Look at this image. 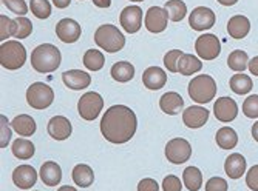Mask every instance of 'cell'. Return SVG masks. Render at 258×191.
<instances>
[{
	"instance_id": "cell-34",
	"label": "cell",
	"mask_w": 258,
	"mask_h": 191,
	"mask_svg": "<svg viewBox=\"0 0 258 191\" xmlns=\"http://www.w3.org/2000/svg\"><path fill=\"white\" fill-rule=\"evenodd\" d=\"M164 8L167 10L172 22H181L187 14V7L182 0H169Z\"/></svg>"
},
{
	"instance_id": "cell-45",
	"label": "cell",
	"mask_w": 258,
	"mask_h": 191,
	"mask_svg": "<svg viewBox=\"0 0 258 191\" xmlns=\"http://www.w3.org/2000/svg\"><path fill=\"white\" fill-rule=\"evenodd\" d=\"M159 189V185L155 179H143L139 183H138V191H158Z\"/></svg>"
},
{
	"instance_id": "cell-40",
	"label": "cell",
	"mask_w": 258,
	"mask_h": 191,
	"mask_svg": "<svg viewBox=\"0 0 258 191\" xmlns=\"http://www.w3.org/2000/svg\"><path fill=\"white\" fill-rule=\"evenodd\" d=\"M2 2L10 11L19 14L20 17L28 13V5H27L25 0H2Z\"/></svg>"
},
{
	"instance_id": "cell-10",
	"label": "cell",
	"mask_w": 258,
	"mask_h": 191,
	"mask_svg": "<svg viewBox=\"0 0 258 191\" xmlns=\"http://www.w3.org/2000/svg\"><path fill=\"white\" fill-rule=\"evenodd\" d=\"M217 22L214 10L207 7H198L195 8L189 16V25L195 31H206L210 30Z\"/></svg>"
},
{
	"instance_id": "cell-12",
	"label": "cell",
	"mask_w": 258,
	"mask_h": 191,
	"mask_svg": "<svg viewBox=\"0 0 258 191\" xmlns=\"http://www.w3.org/2000/svg\"><path fill=\"white\" fill-rule=\"evenodd\" d=\"M121 27L127 31V34H135L143 27V10L139 7H127L122 10L121 17Z\"/></svg>"
},
{
	"instance_id": "cell-16",
	"label": "cell",
	"mask_w": 258,
	"mask_h": 191,
	"mask_svg": "<svg viewBox=\"0 0 258 191\" xmlns=\"http://www.w3.org/2000/svg\"><path fill=\"white\" fill-rule=\"evenodd\" d=\"M13 182L20 189H30L37 182V171L31 165H20L13 173Z\"/></svg>"
},
{
	"instance_id": "cell-43",
	"label": "cell",
	"mask_w": 258,
	"mask_h": 191,
	"mask_svg": "<svg viewBox=\"0 0 258 191\" xmlns=\"http://www.w3.org/2000/svg\"><path fill=\"white\" fill-rule=\"evenodd\" d=\"M229 185L223 177H210L206 183V191H227Z\"/></svg>"
},
{
	"instance_id": "cell-8",
	"label": "cell",
	"mask_w": 258,
	"mask_h": 191,
	"mask_svg": "<svg viewBox=\"0 0 258 191\" xmlns=\"http://www.w3.org/2000/svg\"><path fill=\"white\" fill-rule=\"evenodd\" d=\"M192 156V147L189 140H185L182 137H176L167 142L166 145V157L169 162L175 165H181L187 162Z\"/></svg>"
},
{
	"instance_id": "cell-11",
	"label": "cell",
	"mask_w": 258,
	"mask_h": 191,
	"mask_svg": "<svg viewBox=\"0 0 258 191\" xmlns=\"http://www.w3.org/2000/svg\"><path fill=\"white\" fill-rule=\"evenodd\" d=\"M214 114L217 117V121L220 122H224V124L232 122V121H235L238 116V105L232 98L224 96V98H220L215 101Z\"/></svg>"
},
{
	"instance_id": "cell-29",
	"label": "cell",
	"mask_w": 258,
	"mask_h": 191,
	"mask_svg": "<svg viewBox=\"0 0 258 191\" xmlns=\"http://www.w3.org/2000/svg\"><path fill=\"white\" fill-rule=\"evenodd\" d=\"M215 140H217L220 148H223V150H232V148H235L237 143H238V134L235 133V130H233V128L224 127V128H220L217 131Z\"/></svg>"
},
{
	"instance_id": "cell-48",
	"label": "cell",
	"mask_w": 258,
	"mask_h": 191,
	"mask_svg": "<svg viewBox=\"0 0 258 191\" xmlns=\"http://www.w3.org/2000/svg\"><path fill=\"white\" fill-rule=\"evenodd\" d=\"M93 4L98 8H108L111 5V0H93Z\"/></svg>"
},
{
	"instance_id": "cell-18",
	"label": "cell",
	"mask_w": 258,
	"mask_h": 191,
	"mask_svg": "<svg viewBox=\"0 0 258 191\" xmlns=\"http://www.w3.org/2000/svg\"><path fill=\"white\" fill-rule=\"evenodd\" d=\"M62 80L65 83V86H68L70 89H84L91 83V77L88 73L81 69H70L65 71L62 74Z\"/></svg>"
},
{
	"instance_id": "cell-6",
	"label": "cell",
	"mask_w": 258,
	"mask_h": 191,
	"mask_svg": "<svg viewBox=\"0 0 258 191\" xmlns=\"http://www.w3.org/2000/svg\"><path fill=\"white\" fill-rule=\"evenodd\" d=\"M54 101V92L51 86L42 82L31 83L27 89V102L34 110H45L48 108Z\"/></svg>"
},
{
	"instance_id": "cell-42",
	"label": "cell",
	"mask_w": 258,
	"mask_h": 191,
	"mask_svg": "<svg viewBox=\"0 0 258 191\" xmlns=\"http://www.w3.org/2000/svg\"><path fill=\"white\" fill-rule=\"evenodd\" d=\"M162 189L164 191H181L182 189V183L178 179V176L169 174V176L164 177V180H162Z\"/></svg>"
},
{
	"instance_id": "cell-41",
	"label": "cell",
	"mask_w": 258,
	"mask_h": 191,
	"mask_svg": "<svg viewBox=\"0 0 258 191\" xmlns=\"http://www.w3.org/2000/svg\"><path fill=\"white\" fill-rule=\"evenodd\" d=\"M11 140V131L8 125V119L2 114L0 116V147H8V142Z\"/></svg>"
},
{
	"instance_id": "cell-52",
	"label": "cell",
	"mask_w": 258,
	"mask_h": 191,
	"mask_svg": "<svg viewBox=\"0 0 258 191\" xmlns=\"http://www.w3.org/2000/svg\"><path fill=\"white\" fill-rule=\"evenodd\" d=\"M132 2H143V0H132Z\"/></svg>"
},
{
	"instance_id": "cell-14",
	"label": "cell",
	"mask_w": 258,
	"mask_h": 191,
	"mask_svg": "<svg viewBox=\"0 0 258 191\" xmlns=\"http://www.w3.org/2000/svg\"><path fill=\"white\" fill-rule=\"evenodd\" d=\"M209 116H210V113H209L207 108L194 105V107H189V108L184 110L182 122H184L185 127L197 130V128H201L203 125H206V122L209 121Z\"/></svg>"
},
{
	"instance_id": "cell-24",
	"label": "cell",
	"mask_w": 258,
	"mask_h": 191,
	"mask_svg": "<svg viewBox=\"0 0 258 191\" xmlns=\"http://www.w3.org/2000/svg\"><path fill=\"white\" fill-rule=\"evenodd\" d=\"M11 127L17 134H20L23 137H30L36 133V122H34V119L28 114L16 116L11 122Z\"/></svg>"
},
{
	"instance_id": "cell-1",
	"label": "cell",
	"mask_w": 258,
	"mask_h": 191,
	"mask_svg": "<svg viewBox=\"0 0 258 191\" xmlns=\"http://www.w3.org/2000/svg\"><path fill=\"white\" fill-rule=\"evenodd\" d=\"M138 130V119L132 108L125 105H113L110 107L101 121V133L114 145L128 142Z\"/></svg>"
},
{
	"instance_id": "cell-37",
	"label": "cell",
	"mask_w": 258,
	"mask_h": 191,
	"mask_svg": "<svg viewBox=\"0 0 258 191\" xmlns=\"http://www.w3.org/2000/svg\"><path fill=\"white\" fill-rule=\"evenodd\" d=\"M243 113L249 119H258V94L256 96H247L243 102Z\"/></svg>"
},
{
	"instance_id": "cell-25",
	"label": "cell",
	"mask_w": 258,
	"mask_h": 191,
	"mask_svg": "<svg viewBox=\"0 0 258 191\" xmlns=\"http://www.w3.org/2000/svg\"><path fill=\"white\" fill-rule=\"evenodd\" d=\"M110 74L116 82L125 83V82H130L135 77V66L130 62H124V60L122 62H116L110 69Z\"/></svg>"
},
{
	"instance_id": "cell-44",
	"label": "cell",
	"mask_w": 258,
	"mask_h": 191,
	"mask_svg": "<svg viewBox=\"0 0 258 191\" xmlns=\"http://www.w3.org/2000/svg\"><path fill=\"white\" fill-rule=\"evenodd\" d=\"M246 185L252 191H258V165H253V166H250V170H247Z\"/></svg>"
},
{
	"instance_id": "cell-17",
	"label": "cell",
	"mask_w": 258,
	"mask_h": 191,
	"mask_svg": "<svg viewBox=\"0 0 258 191\" xmlns=\"http://www.w3.org/2000/svg\"><path fill=\"white\" fill-rule=\"evenodd\" d=\"M72 124L67 117L63 116H54L51 117V121L48 122V134L54 140H65L72 136Z\"/></svg>"
},
{
	"instance_id": "cell-36",
	"label": "cell",
	"mask_w": 258,
	"mask_h": 191,
	"mask_svg": "<svg viewBox=\"0 0 258 191\" xmlns=\"http://www.w3.org/2000/svg\"><path fill=\"white\" fill-rule=\"evenodd\" d=\"M30 11L37 19H48L51 16V5L48 0H30Z\"/></svg>"
},
{
	"instance_id": "cell-30",
	"label": "cell",
	"mask_w": 258,
	"mask_h": 191,
	"mask_svg": "<svg viewBox=\"0 0 258 191\" xmlns=\"http://www.w3.org/2000/svg\"><path fill=\"white\" fill-rule=\"evenodd\" d=\"M36 153V148H34V143L27 140V139H16L14 143H13V154L17 157V159H22V160H27V159H31Z\"/></svg>"
},
{
	"instance_id": "cell-46",
	"label": "cell",
	"mask_w": 258,
	"mask_h": 191,
	"mask_svg": "<svg viewBox=\"0 0 258 191\" xmlns=\"http://www.w3.org/2000/svg\"><path fill=\"white\" fill-rule=\"evenodd\" d=\"M247 68H249V71H250V74L258 76V56H255L253 59H250Z\"/></svg>"
},
{
	"instance_id": "cell-35",
	"label": "cell",
	"mask_w": 258,
	"mask_h": 191,
	"mask_svg": "<svg viewBox=\"0 0 258 191\" xmlns=\"http://www.w3.org/2000/svg\"><path fill=\"white\" fill-rule=\"evenodd\" d=\"M33 33V23L27 17H17L14 20V33L13 36L16 39H27Z\"/></svg>"
},
{
	"instance_id": "cell-39",
	"label": "cell",
	"mask_w": 258,
	"mask_h": 191,
	"mask_svg": "<svg viewBox=\"0 0 258 191\" xmlns=\"http://www.w3.org/2000/svg\"><path fill=\"white\" fill-rule=\"evenodd\" d=\"M14 33V20H11L8 16H0V40H7Z\"/></svg>"
},
{
	"instance_id": "cell-51",
	"label": "cell",
	"mask_w": 258,
	"mask_h": 191,
	"mask_svg": "<svg viewBox=\"0 0 258 191\" xmlns=\"http://www.w3.org/2000/svg\"><path fill=\"white\" fill-rule=\"evenodd\" d=\"M57 191H78L75 186H68V185H65V186H60Z\"/></svg>"
},
{
	"instance_id": "cell-32",
	"label": "cell",
	"mask_w": 258,
	"mask_h": 191,
	"mask_svg": "<svg viewBox=\"0 0 258 191\" xmlns=\"http://www.w3.org/2000/svg\"><path fill=\"white\" fill-rule=\"evenodd\" d=\"M227 65L232 71H237V73H241L249 66V56L246 54V51L243 50H235L232 51L227 57Z\"/></svg>"
},
{
	"instance_id": "cell-22",
	"label": "cell",
	"mask_w": 258,
	"mask_h": 191,
	"mask_svg": "<svg viewBox=\"0 0 258 191\" xmlns=\"http://www.w3.org/2000/svg\"><path fill=\"white\" fill-rule=\"evenodd\" d=\"M224 171L230 179H240L246 173V159L238 153L230 154L224 162Z\"/></svg>"
},
{
	"instance_id": "cell-13",
	"label": "cell",
	"mask_w": 258,
	"mask_h": 191,
	"mask_svg": "<svg viewBox=\"0 0 258 191\" xmlns=\"http://www.w3.org/2000/svg\"><path fill=\"white\" fill-rule=\"evenodd\" d=\"M167 17H169V13L166 8L152 7L146 14V28L152 34L162 33L167 28Z\"/></svg>"
},
{
	"instance_id": "cell-7",
	"label": "cell",
	"mask_w": 258,
	"mask_h": 191,
	"mask_svg": "<svg viewBox=\"0 0 258 191\" xmlns=\"http://www.w3.org/2000/svg\"><path fill=\"white\" fill-rule=\"evenodd\" d=\"M102 108H104V99L96 91L85 92L84 96H81V99L78 102L79 116L84 119V121H88V122L95 121V119L101 114Z\"/></svg>"
},
{
	"instance_id": "cell-26",
	"label": "cell",
	"mask_w": 258,
	"mask_h": 191,
	"mask_svg": "<svg viewBox=\"0 0 258 191\" xmlns=\"http://www.w3.org/2000/svg\"><path fill=\"white\" fill-rule=\"evenodd\" d=\"M73 182L81 188H88L95 182V173H93L91 166L85 163H79L73 168Z\"/></svg>"
},
{
	"instance_id": "cell-19",
	"label": "cell",
	"mask_w": 258,
	"mask_h": 191,
	"mask_svg": "<svg viewBox=\"0 0 258 191\" xmlns=\"http://www.w3.org/2000/svg\"><path fill=\"white\" fill-rule=\"evenodd\" d=\"M167 82V76H166V71L159 66H150L144 71L143 74V83L146 85V88L156 91L161 89Z\"/></svg>"
},
{
	"instance_id": "cell-27",
	"label": "cell",
	"mask_w": 258,
	"mask_h": 191,
	"mask_svg": "<svg viewBox=\"0 0 258 191\" xmlns=\"http://www.w3.org/2000/svg\"><path fill=\"white\" fill-rule=\"evenodd\" d=\"M201 69H203L201 60L192 54H182L178 62V73H181L182 76H192Z\"/></svg>"
},
{
	"instance_id": "cell-38",
	"label": "cell",
	"mask_w": 258,
	"mask_h": 191,
	"mask_svg": "<svg viewBox=\"0 0 258 191\" xmlns=\"http://www.w3.org/2000/svg\"><path fill=\"white\" fill-rule=\"evenodd\" d=\"M184 53L181 50H172L169 51L166 56H164V65H166L167 71H172V73H178V62L181 59Z\"/></svg>"
},
{
	"instance_id": "cell-5",
	"label": "cell",
	"mask_w": 258,
	"mask_h": 191,
	"mask_svg": "<svg viewBox=\"0 0 258 191\" xmlns=\"http://www.w3.org/2000/svg\"><path fill=\"white\" fill-rule=\"evenodd\" d=\"M27 62V50L20 42H2L0 46V65L5 69H19Z\"/></svg>"
},
{
	"instance_id": "cell-33",
	"label": "cell",
	"mask_w": 258,
	"mask_h": 191,
	"mask_svg": "<svg viewBox=\"0 0 258 191\" xmlns=\"http://www.w3.org/2000/svg\"><path fill=\"white\" fill-rule=\"evenodd\" d=\"M105 63V57L99 50H88L84 54V65L90 71H99Z\"/></svg>"
},
{
	"instance_id": "cell-20",
	"label": "cell",
	"mask_w": 258,
	"mask_h": 191,
	"mask_svg": "<svg viewBox=\"0 0 258 191\" xmlns=\"http://www.w3.org/2000/svg\"><path fill=\"white\" fill-rule=\"evenodd\" d=\"M159 108L166 114H169V116H176L184 108V99L181 98L178 92L169 91V92L161 96Z\"/></svg>"
},
{
	"instance_id": "cell-3",
	"label": "cell",
	"mask_w": 258,
	"mask_h": 191,
	"mask_svg": "<svg viewBox=\"0 0 258 191\" xmlns=\"http://www.w3.org/2000/svg\"><path fill=\"white\" fill-rule=\"evenodd\" d=\"M189 96L190 99L197 104H209L212 102L217 94V83L212 76L200 74L194 77L189 83Z\"/></svg>"
},
{
	"instance_id": "cell-49",
	"label": "cell",
	"mask_w": 258,
	"mask_h": 191,
	"mask_svg": "<svg viewBox=\"0 0 258 191\" xmlns=\"http://www.w3.org/2000/svg\"><path fill=\"white\" fill-rule=\"evenodd\" d=\"M218 4H221V5H224V7H233L235 5L238 0H217Z\"/></svg>"
},
{
	"instance_id": "cell-4",
	"label": "cell",
	"mask_w": 258,
	"mask_h": 191,
	"mask_svg": "<svg viewBox=\"0 0 258 191\" xmlns=\"http://www.w3.org/2000/svg\"><path fill=\"white\" fill-rule=\"evenodd\" d=\"M95 42L107 53H118L125 46V36L114 25H102L95 33Z\"/></svg>"
},
{
	"instance_id": "cell-21",
	"label": "cell",
	"mask_w": 258,
	"mask_h": 191,
	"mask_svg": "<svg viewBox=\"0 0 258 191\" xmlns=\"http://www.w3.org/2000/svg\"><path fill=\"white\" fill-rule=\"evenodd\" d=\"M250 31V22L246 16H233L227 22V33L233 39H244Z\"/></svg>"
},
{
	"instance_id": "cell-9",
	"label": "cell",
	"mask_w": 258,
	"mask_h": 191,
	"mask_svg": "<svg viewBox=\"0 0 258 191\" xmlns=\"http://www.w3.org/2000/svg\"><path fill=\"white\" fill-rule=\"evenodd\" d=\"M197 54L204 60H214L221 53V42L215 34H201L195 42Z\"/></svg>"
},
{
	"instance_id": "cell-2",
	"label": "cell",
	"mask_w": 258,
	"mask_h": 191,
	"mask_svg": "<svg viewBox=\"0 0 258 191\" xmlns=\"http://www.w3.org/2000/svg\"><path fill=\"white\" fill-rule=\"evenodd\" d=\"M60 62H62L60 51L57 50V46L51 43H42L36 46L31 53V66L34 68V71L42 74H48L56 71Z\"/></svg>"
},
{
	"instance_id": "cell-31",
	"label": "cell",
	"mask_w": 258,
	"mask_h": 191,
	"mask_svg": "<svg viewBox=\"0 0 258 191\" xmlns=\"http://www.w3.org/2000/svg\"><path fill=\"white\" fill-rule=\"evenodd\" d=\"M182 179H184L187 189L198 191L203 183V173H201V170L197 168V166H187L182 173Z\"/></svg>"
},
{
	"instance_id": "cell-47",
	"label": "cell",
	"mask_w": 258,
	"mask_h": 191,
	"mask_svg": "<svg viewBox=\"0 0 258 191\" xmlns=\"http://www.w3.org/2000/svg\"><path fill=\"white\" fill-rule=\"evenodd\" d=\"M70 4H72V0H53V5H54L56 8H60V10L67 8Z\"/></svg>"
},
{
	"instance_id": "cell-23",
	"label": "cell",
	"mask_w": 258,
	"mask_h": 191,
	"mask_svg": "<svg viewBox=\"0 0 258 191\" xmlns=\"http://www.w3.org/2000/svg\"><path fill=\"white\" fill-rule=\"evenodd\" d=\"M40 180L48 185V186H56L62 180V170L56 162H45L40 166Z\"/></svg>"
},
{
	"instance_id": "cell-50",
	"label": "cell",
	"mask_w": 258,
	"mask_h": 191,
	"mask_svg": "<svg viewBox=\"0 0 258 191\" xmlns=\"http://www.w3.org/2000/svg\"><path fill=\"white\" fill-rule=\"evenodd\" d=\"M252 137H253V140L258 142V121L252 125Z\"/></svg>"
},
{
	"instance_id": "cell-28",
	"label": "cell",
	"mask_w": 258,
	"mask_h": 191,
	"mask_svg": "<svg viewBox=\"0 0 258 191\" xmlns=\"http://www.w3.org/2000/svg\"><path fill=\"white\" fill-rule=\"evenodd\" d=\"M229 86L230 89L238 94V96H246L250 92V89L253 88V82L252 79L244 74V73H237V74H233L229 80Z\"/></svg>"
},
{
	"instance_id": "cell-15",
	"label": "cell",
	"mask_w": 258,
	"mask_h": 191,
	"mask_svg": "<svg viewBox=\"0 0 258 191\" xmlns=\"http://www.w3.org/2000/svg\"><path fill=\"white\" fill-rule=\"evenodd\" d=\"M56 34L65 43H75L81 37V25L73 19H62L56 25Z\"/></svg>"
}]
</instances>
